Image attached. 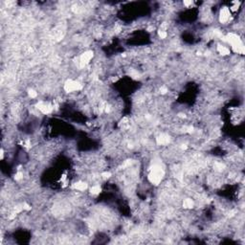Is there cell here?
<instances>
[{"label":"cell","instance_id":"obj_1","mask_svg":"<svg viewBox=\"0 0 245 245\" xmlns=\"http://www.w3.org/2000/svg\"><path fill=\"white\" fill-rule=\"evenodd\" d=\"M165 175L164 170L160 165H153L151 171L148 173V180L151 181V183L154 185H158L161 183V181Z\"/></svg>","mask_w":245,"mask_h":245},{"label":"cell","instance_id":"obj_2","mask_svg":"<svg viewBox=\"0 0 245 245\" xmlns=\"http://www.w3.org/2000/svg\"><path fill=\"white\" fill-rule=\"evenodd\" d=\"M82 88V85L78 82L74 81V80H68L64 84V90L68 93L80 91Z\"/></svg>","mask_w":245,"mask_h":245},{"label":"cell","instance_id":"obj_3","mask_svg":"<svg viewBox=\"0 0 245 245\" xmlns=\"http://www.w3.org/2000/svg\"><path fill=\"white\" fill-rule=\"evenodd\" d=\"M36 108L40 111L42 114H50L53 110H54V107L53 105L50 104V102H47V101H38L36 104Z\"/></svg>","mask_w":245,"mask_h":245},{"label":"cell","instance_id":"obj_4","mask_svg":"<svg viewBox=\"0 0 245 245\" xmlns=\"http://www.w3.org/2000/svg\"><path fill=\"white\" fill-rule=\"evenodd\" d=\"M93 51H86L83 54H82V56L80 57V59H78V65L80 67H84L88 64L90 62V60L93 59Z\"/></svg>","mask_w":245,"mask_h":245},{"label":"cell","instance_id":"obj_5","mask_svg":"<svg viewBox=\"0 0 245 245\" xmlns=\"http://www.w3.org/2000/svg\"><path fill=\"white\" fill-rule=\"evenodd\" d=\"M231 18V12H230V9H229L228 7H223L222 9L220 10V13H219V21L221 23H226L230 20Z\"/></svg>","mask_w":245,"mask_h":245},{"label":"cell","instance_id":"obj_6","mask_svg":"<svg viewBox=\"0 0 245 245\" xmlns=\"http://www.w3.org/2000/svg\"><path fill=\"white\" fill-rule=\"evenodd\" d=\"M157 140V143L159 145H162V146H165V145H168L170 143V136L168 134H165V133H162L160 134L159 136L156 138Z\"/></svg>","mask_w":245,"mask_h":245},{"label":"cell","instance_id":"obj_7","mask_svg":"<svg viewBox=\"0 0 245 245\" xmlns=\"http://www.w3.org/2000/svg\"><path fill=\"white\" fill-rule=\"evenodd\" d=\"M73 188L75 189H77V191L83 192V191H85L86 189H87V184H86L85 182H82V181H80V182L75 183L73 185Z\"/></svg>","mask_w":245,"mask_h":245},{"label":"cell","instance_id":"obj_8","mask_svg":"<svg viewBox=\"0 0 245 245\" xmlns=\"http://www.w3.org/2000/svg\"><path fill=\"white\" fill-rule=\"evenodd\" d=\"M183 207L184 209H193L194 207V201L191 198H187L183 201Z\"/></svg>","mask_w":245,"mask_h":245},{"label":"cell","instance_id":"obj_9","mask_svg":"<svg viewBox=\"0 0 245 245\" xmlns=\"http://www.w3.org/2000/svg\"><path fill=\"white\" fill-rule=\"evenodd\" d=\"M101 189L100 185H98V184L94 185V186H92V187L90 188V193L93 194V195H97V194H99V193H101Z\"/></svg>","mask_w":245,"mask_h":245},{"label":"cell","instance_id":"obj_10","mask_svg":"<svg viewBox=\"0 0 245 245\" xmlns=\"http://www.w3.org/2000/svg\"><path fill=\"white\" fill-rule=\"evenodd\" d=\"M217 50H218V52L221 54V55H223V56H226V55H229L230 54V50H229L227 47H225V46H221V45H219L218 46V48H217Z\"/></svg>","mask_w":245,"mask_h":245},{"label":"cell","instance_id":"obj_11","mask_svg":"<svg viewBox=\"0 0 245 245\" xmlns=\"http://www.w3.org/2000/svg\"><path fill=\"white\" fill-rule=\"evenodd\" d=\"M28 95L31 99H36L37 97V92L34 89H29L28 91Z\"/></svg>","mask_w":245,"mask_h":245},{"label":"cell","instance_id":"obj_12","mask_svg":"<svg viewBox=\"0 0 245 245\" xmlns=\"http://www.w3.org/2000/svg\"><path fill=\"white\" fill-rule=\"evenodd\" d=\"M183 4L186 6V8H189V6H192L193 4V1H184Z\"/></svg>","mask_w":245,"mask_h":245}]
</instances>
